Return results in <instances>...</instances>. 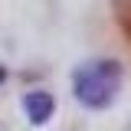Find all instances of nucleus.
<instances>
[{"label": "nucleus", "instance_id": "obj_1", "mask_svg": "<svg viewBox=\"0 0 131 131\" xmlns=\"http://www.w3.org/2000/svg\"><path fill=\"white\" fill-rule=\"evenodd\" d=\"M118 85H121V66L118 62H85L72 72V92L82 105L89 108H105L112 105L118 95Z\"/></svg>", "mask_w": 131, "mask_h": 131}, {"label": "nucleus", "instance_id": "obj_2", "mask_svg": "<svg viewBox=\"0 0 131 131\" xmlns=\"http://www.w3.org/2000/svg\"><path fill=\"white\" fill-rule=\"evenodd\" d=\"M23 108H26V118H30L33 125H43V121H49V118H52L56 102H52V95H49V92H30V95L23 98Z\"/></svg>", "mask_w": 131, "mask_h": 131}]
</instances>
